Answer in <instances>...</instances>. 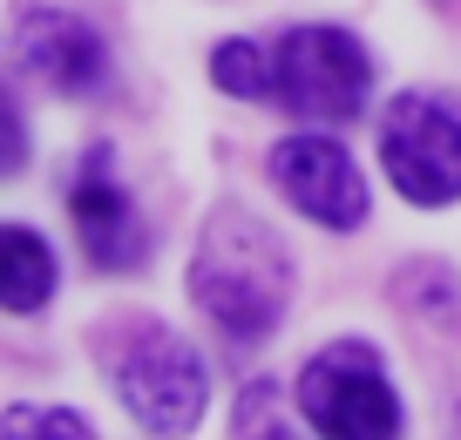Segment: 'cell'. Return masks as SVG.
Wrapping results in <instances>:
<instances>
[{"label": "cell", "mask_w": 461, "mask_h": 440, "mask_svg": "<svg viewBox=\"0 0 461 440\" xmlns=\"http://www.w3.org/2000/svg\"><path fill=\"white\" fill-rule=\"evenodd\" d=\"M102 366L115 380V400L149 427V434H190L203 420V359L184 332H170L163 319H109L102 332Z\"/></svg>", "instance_id": "2"}, {"label": "cell", "mask_w": 461, "mask_h": 440, "mask_svg": "<svg viewBox=\"0 0 461 440\" xmlns=\"http://www.w3.org/2000/svg\"><path fill=\"white\" fill-rule=\"evenodd\" d=\"M21 170H28V129H21L14 95L0 88V184H7V176H21Z\"/></svg>", "instance_id": "12"}, {"label": "cell", "mask_w": 461, "mask_h": 440, "mask_svg": "<svg viewBox=\"0 0 461 440\" xmlns=\"http://www.w3.org/2000/svg\"><path fill=\"white\" fill-rule=\"evenodd\" d=\"M380 163L407 203H455L461 197V95L407 88L380 122Z\"/></svg>", "instance_id": "3"}, {"label": "cell", "mask_w": 461, "mask_h": 440, "mask_svg": "<svg viewBox=\"0 0 461 440\" xmlns=\"http://www.w3.org/2000/svg\"><path fill=\"white\" fill-rule=\"evenodd\" d=\"M14 48H21V61H28L55 95H88V88H102V75H109V48H102V34L82 28L75 14H61V7H21Z\"/></svg>", "instance_id": "8"}, {"label": "cell", "mask_w": 461, "mask_h": 440, "mask_svg": "<svg viewBox=\"0 0 461 440\" xmlns=\"http://www.w3.org/2000/svg\"><path fill=\"white\" fill-rule=\"evenodd\" d=\"M197 305L224 326V339L258 346L292 305V251L272 238V224L251 211H217L203 224L197 265H190Z\"/></svg>", "instance_id": "1"}, {"label": "cell", "mask_w": 461, "mask_h": 440, "mask_svg": "<svg viewBox=\"0 0 461 440\" xmlns=\"http://www.w3.org/2000/svg\"><path fill=\"white\" fill-rule=\"evenodd\" d=\"M299 407L326 440H393L401 434V400L387 386V366L360 339H339L305 359Z\"/></svg>", "instance_id": "5"}, {"label": "cell", "mask_w": 461, "mask_h": 440, "mask_svg": "<svg viewBox=\"0 0 461 440\" xmlns=\"http://www.w3.org/2000/svg\"><path fill=\"white\" fill-rule=\"evenodd\" d=\"M0 440H95V427L68 407H7Z\"/></svg>", "instance_id": "11"}, {"label": "cell", "mask_w": 461, "mask_h": 440, "mask_svg": "<svg viewBox=\"0 0 461 440\" xmlns=\"http://www.w3.org/2000/svg\"><path fill=\"white\" fill-rule=\"evenodd\" d=\"M272 184L285 190L312 224H326V230H360L366 224V184H360L353 157H346L332 136L278 142V149H272Z\"/></svg>", "instance_id": "6"}, {"label": "cell", "mask_w": 461, "mask_h": 440, "mask_svg": "<svg viewBox=\"0 0 461 440\" xmlns=\"http://www.w3.org/2000/svg\"><path fill=\"white\" fill-rule=\"evenodd\" d=\"M272 55V88L265 102H285L305 122H353L366 109V88H374V61L353 34L339 28H292Z\"/></svg>", "instance_id": "4"}, {"label": "cell", "mask_w": 461, "mask_h": 440, "mask_svg": "<svg viewBox=\"0 0 461 440\" xmlns=\"http://www.w3.org/2000/svg\"><path fill=\"white\" fill-rule=\"evenodd\" d=\"M211 82L224 88V95L265 102V88H272V55H265L258 41H224L211 55Z\"/></svg>", "instance_id": "10"}, {"label": "cell", "mask_w": 461, "mask_h": 440, "mask_svg": "<svg viewBox=\"0 0 461 440\" xmlns=\"http://www.w3.org/2000/svg\"><path fill=\"white\" fill-rule=\"evenodd\" d=\"M55 299V251L34 230L0 224V312H41Z\"/></svg>", "instance_id": "9"}, {"label": "cell", "mask_w": 461, "mask_h": 440, "mask_svg": "<svg viewBox=\"0 0 461 440\" xmlns=\"http://www.w3.org/2000/svg\"><path fill=\"white\" fill-rule=\"evenodd\" d=\"M68 217H75V230H82V251L95 257L102 271L143 265V224H136L130 190L115 184V157L102 142L82 157V176H75V190H68Z\"/></svg>", "instance_id": "7"}]
</instances>
